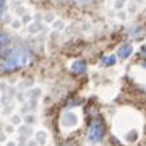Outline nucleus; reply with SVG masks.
Instances as JSON below:
<instances>
[{
    "label": "nucleus",
    "instance_id": "obj_1",
    "mask_svg": "<svg viewBox=\"0 0 146 146\" xmlns=\"http://www.w3.org/2000/svg\"><path fill=\"white\" fill-rule=\"evenodd\" d=\"M29 62H31V54L26 49L18 47V49H13V50L5 54V57L0 62V70L2 72H13V70H18L21 67H26Z\"/></svg>",
    "mask_w": 146,
    "mask_h": 146
},
{
    "label": "nucleus",
    "instance_id": "obj_2",
    "mask_svg": "<svg viewBox=\"0 0 146 146\" xmlns=\"http://www.w3.org/2000/svg\"><path fill=\"white\" fill-rule=\"evenodd\" d=\"M102 135H104L102 125H101V123H94V125L91 127V133H89V138H91L93 141H99L101 138H102Z\"/></svg>",
    "mask_w": 146,
    "mask_h": 146
},
{
    "label": "nucleus",
    "instance_id": "obj_3",
    "mask_svg": "<svg viewBox=\"0 0 146 146\" xmlns=\"http://www.w3.org/2000/svg\"><path fill=\"white\" fill-rule=\"evenodd\" d=\"M131 52H133V49H131L130 44H123V46L119 49V57L120 58H127Z\"/></svg>",
    "mask_w": 146,
    "mask_h": 146
},
{
    "label": "nucleus",
    "instance_id": "obj_4",
    "mask_svg": "<svg viewBox=\"0 0 146 146\" xmlns=\"http://www.w3.org/2000/svg\"><path fill=\"white\" fill-rule=\"evenodd\" d=\"M84 68H86V63L84 62H75V65L72 67V70L76 72V73H81V72H84Z\"/></svg>",
    "mask_w": 146,
    "mask_h": 146
},
{
    "label": "nucleus",
    "instance_id": "obj_5",
    "mask_svg": "<svg viewBox=\"0 0 146 146\" xmlns=\"http://www.w3.org/2000/svg\"><path fill=\"white\" fill-rule=\"evenodd\" d=\"M114 63H115L114 57H106L104 58V65H114Z\"/></svg>",
    "mask_w": 146,
    "mask_h": 146
},
{
    "label": "nucleus",
    "instance_id": "obj_6",
    "mask_svg": "<svg viewBox=\"0 0 146 146\" xmlns=\"http://www.w3.org/2000/svg\"><path fill=\"white\" fill-rule=\"evenodd\" d=\"M70 2H75V3H81V5H86V3H91L93 0H70Z\"/></svg>",
    "mask_w": 146,
    "mask_h": 146
},
{
    "label": "nucleus",
    "instance_id": "obj_7",
    "mask_svg": "<svg viewBox=\"0 0 146 146\" xmlns=\"http://www.w3.org/2000/svg\"><path fill=\"white\" fill-rule=\"evenodd\" d=\"M123 5H125V0H117V2H115V8H117V10L122 8Z\"/></svg>",
    "mask_w": 146,
    "mask_h": 146
},
{
    "label": "nucleus",
    "instance_id": "obj_8",
    "mask_svg": "<svg viewBox=\"0 0 146 146\" xmlns=\"http://www.w3.org/2000/svg\"><path fill=\"white\" fill-rule=\"evenodd\" d=\"M3 10H5V0H0V18L3 15Z\"/></svg>",
    "mask_w": 146,
    "mask_h": 146
},
{
    "label": "nucleus",
    "instance_id": "obj_9",
    "mask_svg": "<svg viewBox=\"0 0 146 146\" xmlns=\"http://www.w3.org/2000/svg\"><path fill=\"white\" fill-rule=\"evenodd\" d=\"M143 54H145V55H146V49H145V50H143Z\"/></svg>",
    "mask_w": 146,
    "mask_h": 146
}]
</instances>
